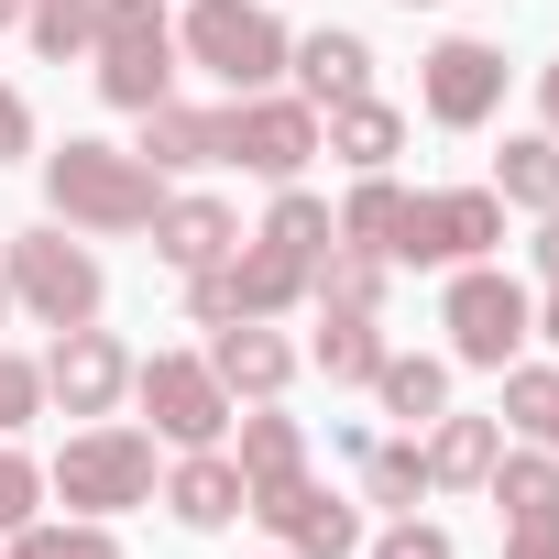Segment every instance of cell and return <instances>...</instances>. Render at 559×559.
I'll return each mask as SVG.
<instances>
[{
  "label": "cell",
  "mask_w": 559,
  "mask_h": 559,
  "mask_svg": "<svg viewBox=\"0 0 559 559\" xmlns=\"http://www.w3.org/2000/svg\"><path fill=\"white\" fill-rule=\"evenodd\" d=\"M45 198L67 230H154V209H165L154 165L121 143H88V132H67V154H45Z\"/></svg>",
  "instance_id": "6da1fadb"
},
{
  "label": "cell",
  "mask_w": 559,
  "mask_h": 559,
  "mask_svg": "<svg viewBox=\"0 0 559 559\" xmlns=\"http://www.w3.org/2000/svg\"><path fill=\"white\" fill-rule=\"evenodd\" d=\"M23 417H45V362H23V352H0V439H12Z\"/></svg>",
  "instance_id": "836d02e7"
},
{
  "label": "cell",
  "mask_w": 559,
  "mask_h": 559,
  "mask_svg": "<svg viewBox=\"0 0 559 559\" xmlns=\"http://www.w3.org/2000/svg\"><path fill=\"white\" fill-rule=\"evenodd\" d=\"M308 154H319V110H308V99L252 88V99H230V110H219V165H241V176L297 187V165H308Z\"/></svg>",
  "instance_id": "9c48e42d"
},
{
  "label": "cell",
  "mask_w": 559,
  "mask_h": 559,
  "mask_svg": "<svg viewBox=\"0 0 559 559\" xmlns=\"http://www.w3.org/2000/svg\"><path fill=\"white\" fill-rule=\"evenodd\" d=\"M504 559H559V515H526V526H504Z\"/></svg>",
  "instance_id": "d590c367"
},
{
  "label": "cell",
  "mask_w": 559,
  "mask_h": 559,
  "mask_svg": "<svg viewBox=\"0 0 559 559\" xmlns=\"http://www.w3.org/2000/svg\"><path fill=\"white\" fill-rule=\"evenodd\" d=\"M12 23H23V0H0V34H12Z\"/></svg>",
  "instance_id": "60d3db41"
},
{
  "label": "cell",
  "mask_w": 559,
  "mask_h": 559,
  "mask_svg": "<svg viewBox=\"0 0 559 559\" xmlns=\"http://www.w3.org/2000/svg\"><path fill=\"white\" fill-rule=\"evenodd\" d=\"M493 241H504V198L493 187H428V198H406L384 263H493Z\"/></svg>",
  "instance_id": "52a82bcc"
},
{
  "label": "cell",
  "mask_w": 559,
  "mask_h": 559,
  "mask_svg": "<svg viewBox=\"0 0 559 559\" xmlns=\"http://www.w3.org/2000/svg\"><path fill=\"white\" fill-rule=\"evenodd\" d=\"M132 395H143L154 439H176V450H219V439H230V384L209 373V352H154V362H132Z\"/></svg>",
  "instance_id": "ba28073f"
},
{
  "label": "cell",
  "mask_w": 559,
  "mask_h": 559,
  "mask_svg": "<svg viewBox=\"0 0 559 559\" xmlns=\"http://www.w3.org/2000/svg\"><path fill=\"white\" fill-rule=\"evenodd\" d=\"M154 252H165L176 274H209V263L241 252V219H230L219 198H165V209H154Z\"/></svg>",
  "instance_id": "9a60e30c"
},
{
  "label": "cell",
  "mask_w": 559,
  "mask_h": 559,
  "mask_svg": "<svg viewBox=\"0 0 559 559\" xmlns=\"http://www.w3.org/2000/svg\"><path fill=\"white\" fill-rule=\"evenodd\" d=\"M373 559H461V548H450L439 526H417V515H406V526H384V537H373Z\"/></svg>",
  "instance_id": "e575fe53"
},
{
  "label": "cell",
  "mask_w": 559,
  "mask_h": 559,
  "mask_svg": "<svg viewBox=\"0 0 559 559\" xmlns=\"http://www.w3.org/2000/svg\"><path fill=\"white\" fill-rule=\"evenodd\" d=\"M88 56H99V99H110V110L176 99V23H165V0H99Z\"/></svg>",
  "instance_id": "3957f363"
},
{
  "label": "cell",
  "mask_w": 559,
  "mask_h": 559,
  "mask_svg": "<svg viewBox=\"0 0 559 559\" xmlns=\"http://www.w3.org/2000/svg\"><path fill=\"white\" fill-rule=\"evenodd\" d=\"M395 219H406V187H395V176H362V187H352V209H341V241H352V252H384V241H395Z\"/></svg>",
  "instance_id": "f546056e"
},
{
  "label": "cell",
  "mask_w": 559,
  "mask_h": 559,
  "mask_svg": "<svg viewBox=\"0 0 559 559\" xmlns=\"http://www.w3.org/2000/svg\"><path fill=\"white\" fill-rule=\"evenodd\" d=\"M0 559H12V548H0Z\"/></svg>",
  "instance_id": "7bdbcfd3"
},
{
  "label": "cell",
  "mask_w": 559,
  "mask_h": 559,
  "mask_svg": "<svg viewBox=\"0 0 559 559\" xmlns=\"http://www.w3.org/2000/svg\"><path fill=\"white\" fill-rule=\"evenodd\" d=\"M308 286H319V308H362V319H373V308H384V252H352V241H330Z\"/></svg>",
  "instance_id": "83f0119b"
},
{
  "label": "cell",
  "mask_w": 559,
  "mask_h": 559,
  "mask_svg": "<svg viewBox=\"0 0 559 559\" xmlns=\"http://www.w3.org/2000/svg\"><path fill=\"white\" fill-rule=\"evenodd\" d=\"M176 56H187V67H209L230 99H252V88H274V78H286L297 34L274 23L263 0H187V23H176Z\"/></svg>",
  "instance_id": "7a4b0ae2"
},
{
  "label": "cell",
  "mask_w": 559,
  "mask_h": 559,
  "mask_svg": "<svg viewBox=\"0 0 559 559\" xmlns=\"http://www.w3.org/2000/svg\"><path fill=\"white\" fill-rule=\"evenodd\" d=\"M493 198H504V209H559V143H548V132H504Z\"/></svg>",
  "instance_id": "cb8c5ba5"
},
{
  "label": "cell",
  "mask_w": 559,
  "mask_h": 559,
  "mask_svg": "<svg viewBox=\"0 0 559 559\" xmlns=\"http://www.w3.org/2000/svg\"><path fill=\"white\" fill-rule=\"evenodd\" d=\"M373 362H384V330H373L362 308H330V319H319V373H330V384H373Z\"/></svg>",
  "instance_id": "4316f807"
},
{
  "label": "cell",
  "mask_w": 559,
  "mask_h": 559,
  "mask_svg": "<svg viewBox=\"0 0 559 559\" xmlns=\"http://www.w3.org/2000/svg\"><path fill=\"white\" fill-rule=\"evenodd\" d=\"M45 493H56L67 515H132V504H154V439H143V428H78V439L56 450Z\"/></svg>",
  "instance_id": "5b68a950"
},
{
  "label": "cell",
  "mask_w": 559,
  "mask_h": 559,
  "mask_svg": "<svg viewBox=\"0 0 559 559\" xmlns=\"http://www.w3.org/2000/svg\"><path fill=\"white\" fill-rule=\"evenodd\" d=\"M252 241H274V252H297L308 274H319V252L341 241V219H330V198H308V187H274V209H263V230Z\"/></svg>",
  "instance_id": "d4e9b609"
},
{
  "label": "cell",
  "mask_w": 559,
  "mask_h": 559,
  "mask_svg": "<svg viewBox=\"0 0 559 559\" xmlns=\"http://www.w3.org/2000/svg\"><path fill=\"white\" fill-rule=\"evenodd\" d=\"M537 110H548V143H559V67H537Z\"/></svg>",
  "instance_id": "ab89813d"
},
{
  "label": "cell",
  "mask_w": 559,
  "mask_h": 559,
  "mask_svg": "<svg viewBox=\"0 0 559 559\" xmlns=\"http://www.w3.org/2000/svg\"><path fill=\"white\" fill-rule=\"evenodd\" d=\"M504 428L559 450V362H504Z\"/></svg>",
  "instance_id": "f1b7e54d"
},
{
  "label": "cell",
  "mask_w": 559,
  "mask_h": 559,
  "mask_svg": "<svg viewBox=\"0 0 559 559\" xmlns=\"http://www.w3.org/2000/svg\"><path fill=\"white\" fill-rule=\"evenodd\" d=\"M23 34H34L45 56H78V45L99 34V0H23Z\"/></svg>",
  "instance_id": "4dcf8cb0"
},
{
  "label": "cell",
  "mask_w": 559,
  "mask_h": 559,
  "mask_svg": "<svg viewBox=\"0 0 559 559\" xmlns=\"http://www.w3.org/2000/svg\"><path fill=\"white\" fill-rule=\"evenodd\" d=\"M493 450H504V417H450V406H439V417H428V450H417V461H428V493H472V483L493 472Z\"/></svg>",
  "instance_id": "ac0fdd59"
},
{
  "label": "cell",
  "mask_w": 559,
  "mask_h": 559,
  "mask_svg": "<svg viewBox=\"0 0 559 559\" xmlns=\"http://www.w3.org/2000/svg\"><path fill=\"white\" fill-rule=\"evenodd\" d=\"M12 559H121V537H110V515H34V526H12Z\"/></svg>",
  "instance_id": "484cf974"
},
{
  "label": "cell",
  "mask_w": 559,
  "mask_h": 559,
  "mask_svg": "<svg viewBox=\"0 0 559 559\" xmlns=\"http://www.w3.org/2000/svg\"><path fill=\"white\" fill-rule=\"evenodd\" d=\"M209 373H219L230 395L263 406V395H286V384H297V341H274L263 319H219V330H209Z\"/></svg>",
  "instance_id": "4fadbf2b"
},
{
  "label": "cell",
  "mask_w": 559,
  "mask_h": 559,
  "mask_svg": "<svg viewBox=\"0 0 559 559\" xmlns=\"http://www.w3.org/2000/svg\"><path fill=\"white\" fill-rule=\"evenodd\" d=\"M537 274L559 286V209H537Z\"/></svg>",
  "instance_id": "74e56055"
},
{
  "label": "cell",
  "mask_w": 559,
  "mask_h": 559,
  "mask_svg": "<svg viewBox=\"0 0 559 559\" xmlns=\"http://www.w3.org/2000/svg\"><path fill=\"white\" fill-rule=\"evenodd\" d=\"M286 67H297V99H308V110H341V99H362V88H373V45H362V34H341V23H330V34H308Z\"/></svg>",
  "instance_id": "e0dca14e"
},
{
  "label": "cell",
  "mask_w": 559,
  "mask_h": 559,
  "mask_svg": "<svg viewBox=\"0 0 559 559\" xmlns=\"http://www.w3.org/2000/svg\"><path fill=\"white\" fill-rule=\"evenodd\" d=\"M143 121V165L154 176H187V165H219V110H187V99H154V110H132Z\"/></svg>",
  "instance_id": "d6986e66"
},
{
  "label": "cell",
  "mask_w": 559,
  "mask_h": 559,
  "mask_svg": "<svg viewBox=\"0 0 559 559\" xmlns=\"http://www.w3.org/2000/svg\"><path fill=\"white\" fill-rule=\"evenodd\" d=\"M526 341H548V352H559V286L537 297V330H526Z\"/></svg>",
  "instance_id": "f35d334b"
},
{
  "label": "cell",
  "mask_w": 559,
  "mask_h": 559,
  "mask_svg": "<svg viewBox=\"0 0 559 559\" xmlns=\"http://www.w3.org/2000/svg\"><path fill=\"white\" fill-rule=\"evenodd\" d=\"M439 330H450V352H461L472 373H504V362L526 352V330H537V297L515 286L504 263H461L450 297H439Z\"/></svg>",
  "instance_id": "8992f818"
},
{
  "label": "cell",
  "mask_w": 559,
  "mask_h": 559,
  "mask_svg": "<svg viewBox=\"0 0 559 559\" xmlns=\"http://www.w3.org/2000/svg\"><path fill=\"white\" fill-rule=\"evenodd\" d=\"M362 493L417 515V493H428V461H417V450H362Z\"/></svg>",
  "instance_id": "1f68e13d"
},
{
  "label": "cell",
  "mask_w": 559,
  "mask_h": 559,
  "mask_svg": "<svg viewBox=\"0 0 559 559\" xmlns=\"http://www.w3.org/2000/svg\"><path fill=\"white\" fill-rule=\"evenodd\" d=\"M483 493L504 504V526H526V515H559V461H548V450H493Z\"/></svg>",
  "instance_id": "603a6c76"
},
{
  "label": "cell",
  "mask_w": 559,
  "mask_h": 559,
  "mask_svg": "<svg viewBox=\"0 0 559 559\" xmlns=\"http://www.w3.org/2000/svg\"><path fill=\"white\" fill-rule=\"evenodd\" d=\"M34 504H45V472H34L12 439H0V537H12V526H34Z\"/></svg>",
  "instance_id": "d6a6232c"
},
{
  "label": "cell",
  "mask_w": 559,
  "mask_h": 559,
  "mask_svg": "<svg viewBox=\"0 0 559 559\" xmlns=\"http://www.w3.org/2000/svg\"><path fill=\"white\" fill-rule=\"evenodd\" d=\"M373 395H384V417L428 428V417L450 406V362H428V352H384V362H373Z\"/></svg>",
  "instance_id": "7402d4cb"
},
{
  "label": "cell",
  "mask_w": 559,
  "mask_h": 559,
  "mask_svg": "<svg viewBox=\"0 0 559 559\" xmlns=\"http://www.w3.org/2000/svg\"><path fill=\"white\" fill-rule=\"evenodd\" d=\"M12 154H34V110H23V88H0V165Z\"/></svg>",
  "instance_id": "8d00e7d4"
},
{
  "label": "cell",
  "mask_w": 559,
  "mask_h": 559,
  "mask_svg": "<svg viewBox=\"0 0 559 559\" xmlns=\"http://www.w3.org/2000/svg\"><path fill=\"white\" fill-rule=\"evenodd\" d=\"M45 395L67 406V417H110L121 395H132V352L88 319V330H56V352H45Z\"/></svg>",
  "instance_id": "7c38bea8"
},
{
  "label": "cell",
  "mask_w": 559,
  "mask_h": 559,
  "mask_svg": "<svg viewBox=\"0 0 559 559\" xmlns=\"http://www.w3.org/2000/svg\"><path fill=\"white\" fill-rule=\"evenodd\" d=\"M165 504H176V526H198V537H219L230 515H252V493H241V461H230V450H187V461L165 472Z\"/></svg>",
  "instance_id": "5bb4252c"
},
{
  "label": "cell",
  "mask_w": 559,
  "mask_h": 559,
  "mask_svg": "<svg viewBox=\"0 0 559 559\" xmlns=\"http://www.w3.org/2000/svg\"><path fill=\"white\" fill-rule=\"evenodd\" d=\"M0 297L34 308L45 330H88V319H99V297H110V274H99V252H88V241H67V230H23V241H12V263H0Z\"/></svg>",
  "instance_id": "277c9868"
},
{
  "label": "cell",
  "mask_w": 559,
  "mask_h": 559,
  "mask_svg": "<svg viewBox=\"0 0 559 559\" xmlns=\"http://www.w3.org/2000/svg\"><path fill=\"white\" fill-rule=\"evenodd\" d=\"M406 12H428V0H406Z\"/></svg>",
  "instance_id": "b9f144b4"
},
{
  "label": "cell",
  "mask_w": 559,
  "mask_h": 559,
  "mask_svg": "<svg viewBox=\"0 0 559 559\" xmlns=\"http://www.w3.org/2000/svg\"><path fill=\"white\" fill-rule=\"evenodd\" d=\"M252 515L286 537V559H352V548H362V504L330 493V483H308V472H297V483H263Z\"/></svg>",
  "instance_id": "8fae6325"
},
{
  "label": "cell",
  "mask_w": 559,
  "mask_h": 559,
  "mask_svg": "<svg viewBox=\"0 0 559 559\" xmlns=\"http://www.w3.org/2000/svg\"><path fill=\"white\" fill-rule=\"evenodd\" d=\"M230 461H241V493L297 483V472H308V428H297V417H274V395H263V406L241 417V450H230Z\"/></svg>",
  "instance_id": "44dd1931"
},
{
  "label": "cell",
  "mask_w": 559,
  "mask_h": 559,
  "mask_svg": "<svg viewBox=\"0 0 559 559\" xmlns=\"http://www.w3.org/2000/svg\"><path fill=\"white\" fill-rule=\"evenodd\" d=\"M219 297H230V319H274V308L308 297V263L274 252V241H241V252L219 263Z\"/></svg>",
  "instance_id": "2e32d148"
},
{
  "label": "cell",
  "mask_w": 559,
  "mask_h": 559,
  "mask_svg": "<svg viewBox=\"0 0 559 559\" xmlns=\"http://www.w3.org/2000/svg\"><path fill=\"white\" fill-rule=\"evenodd\" d=\"M319 143H330V154H341L352 176H384V165H395V143H406V121H395V110H384V99L362 88V99L319 110Z\"/></svg>",
  "instance_id": "ffe728a7"
},
{
  "label": "cell",
  "mask_w": 559,
  "mask_h": 559,
  "mask_svg": "<svg viewBox=\"0 0 559 559\" xmlns=\"http://www.w3.org/2000/svg\"><path fill=\"white\" fill-rule=\"evenodd\" d=\"M417 99H428V121H439V132H483V121L504 110V56H493L483 34H450V45H428Z\"/></svg>",
  "instance_id": "30bf717a"
}]
</instances>
